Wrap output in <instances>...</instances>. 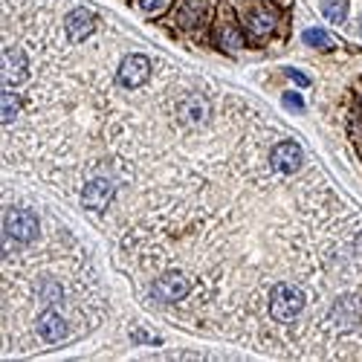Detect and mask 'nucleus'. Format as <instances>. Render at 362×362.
<instances>
[{
  "label": "nucleus",
  "instance_id": "nucleus-1",
  "mask_svg": "<svg viewBox=\"0 0 362 362\" xmlns=\"http://www.w3.org/2000/svg\"><path fill=\"white\" fill-rule=\"evenodd\" d=\"M305 310V293L293 284H279L269 293V316L276 322H293Z\"/></svg>",
  "mask_w": 362,
  "mask_h": 362
},
{
  "label": "nucleus",
  "instance_id": "nucleus-2",
  "mask_svg": "<svg viewBox=\"0 0 362 362\" xmlns=\"http://www.w3.org/2000/svg\"><path fill=\"white\" fill-rule=\"evenodd\" d=\"M6 235L18 244H29L38 238V218L26 209H9L6 212Z\"/></svg>",
  "mask_w": 362,
  "mask_h": 362
},
{
  "label": "nucleus",
  "instance_id": "nucleus-3",
  "mask_svg": "<svg viewBox=\"0 0 362 362\" xmlns=\"http://www.w3.org/2000/svg\"><path fill=\"white\" fill-rule=\"evenodd\" d=\"M189 290H192V279L186 273H180V269H168V273H163L154 281V296L160 301H180L189 296Z\"/></svg>",
  "mask_w": 362,
  "mask_h": 362
},
{
  "label": "nucleus",
  "instance_id": "nucleus-4",
  "mask_svg": "<svg viewBox=\"0 0 362 362\" xmlns=\"http://www.w3.org/2000/svg\"><path fill=\"white\" fill-rule=\"evenodd\" d=\"M244 23L255 38H267L279 26V9L269 6V4H255L244 12Z\"/></svg>",
  "mask_w": 362,
  "mask_h": 362
},
{
  "label": "nucleus",
  "instance_id": "nucleus-5",
  "mask_svg": "<svg viewBox=\"0 0 362 362\" xmlns=\"http://www.w3.org/2000/svg\"><path fill=\"white\" fill-rule=\"evenodd\" d=\"M113 200V183L107 177H96V180H90V183L84 186L81 192V203L87 212H105V209L110 206Z\"/></svg>",
  "mask_w": 362,
  "mask_h": 362
},
{
  "label": "nucleus",
  "instance_id": "nucleus-6",
  "mask_svg": "<svg viewBox=\"0 0 362 362\" xmlns=\"http://www.w3.org/2000/svg\"><path fill=\"white\" fill-rule=\"evenodd\" d=\"M148 76H151V62L145 55H136V52L125 55L122 64H119V73H116V78L122 87H139V84L148 81Z\"/></svg>",
  "mask_w": 362,
  "mask_h": 362
},
{
  "label": "nucleus",
  "instance_id": "nucleus-7",
  "mask_svg": "<svg viewBox=\"0 0 362 362\" xmlns=\"http://www.w3.org/2000/svg\"><path fill=\"white\" fill-rule=\"evenodd\" d=\"M29 76V64H26V55L21 49H6L4 52V64H0V78H4L6 87H18L23 84Z\"/></svg>",
  "mask_w": 362,
  "mask_h": 362
},
{
  "label": "nucleus",
  "instance_id": "nucleus-8",
  "mask_svg": "<svg viewBox=\"0 0 362 362\" xmlns=\"http://www.w3.org/2000/svg\"><path fill=\"white\" fill-rule=\"evenodd\" d=\"M330 319H334L342 330H351L362 322V298L359 296H342L337 298V305L330 308Z\"/></svg>",
  "mask_w": 362,
  "mask_h": 362
},
{
  "label": "nucleus",
  "instance_id": "nucleus-9",
  "mask_svg": "<svg viewBox=\"0 0 362 362\" xmlns=\"http://www.w3.org/2000/svg\"><path fill=\"white\" fill-rule=\"evenodd\" d=\"M209 102L203 96H186L183 102L177 105V119L180 125H192V128H200L209 122Z\"/></svg>",
  "mask_w": 362,
  "mask_h": 362
},
{
  "label": "nucleus",
  "instance_id": "nucleus-10",
  "mask_svg": "<svg viewBox=\"0 0 362 362\" xmlns=\"http://www.w3.org/2000/svg\"><path fill=\"white\" fill-rule=\"evenodd\" d=\"M301 148H298V142H279L276 148H273V154H269V165H273L276 171H281V174H293V171H298L301 168Z\"/></svg>",
  "mask_w": 362,
  "mask_h": 362
},
{
  "label": "nucleus",
  "instance_id": "nucleus-11",
  "mask_svg": "<svg viewBox=\"0 0 362 362\" xmlns=\"http://www.w3.org/2000/svg\"><path fill=\"white\" fill-rule=\"evenodd\" d=\"M35 330H38V337H41L44 342L58 345V342L67 337V322L58 316L55 310H44V313L38 316V322H35Z\"/></svg>",
  "mask_w": 362,
  "mask_h": 362
},
{
  "label": "nucleus",
  "instance_id": "nucleus-12",
  "mask_svg": "<svg viewBox=\"0 0 362 362\" xmlns=\"http://www.w3.org/2000/svg\"><path fill=\"white\" fill-rule=\"evenodd\" d=\"M64 26H67L70 41H84V38H90V35L96 33V15L90 12V9H73L67 15Z\"/></svg>",
  "mask_w": 362,
  "mask_h": 362
},
{
  "label": "nucleus",
  "instance_id": "nucleus-13",
  "mask_svg": "<svg viewBox=\"0 0 362 362\" xmlns=\"http://www.w3.org/2000/svg\"><path fill=\"white\" fill-rule=\"evenodd\" d=\"M215 41H218V47H221L223 52H235V49L244 47V35H240L235 18L226 15V18L218 21V26H215Z\"/></svg>",
  "mask_w": 362,
  "mask_h": 362
},
{
  "label": "nucleus",
  "instance_id": "nucleus-14",
  "mask_svg": "<svg viewBox=\"0 0 362 362\" xmlns=\"http://www.w3.org/2000/svg\"><path fill=\"white\" fill-rule=\"evenodd\" d=\"M21 107H23V99H21V96H15V93H9V90H6V93L0 96V122L9 125L12 119L21 113Z\"/></svg>",
  "mask_w": 362,
  "mask_h": 362
},
{
  "label": "nucleus",
  "instance_id": "nucleus-15",
  "mask_svg": "<svg viewBox=\"0 0 362 362\" xmlns=\"http://www.w3.org/2000/svg\"><path fill=\"white\" fill-rule=\"evenodd\" d=\"M322 12H325L327 21L342 23L345 15H348V4H345V0H322Z\"/></svg>",
  "mask_w": 362,
  "mask_h": 362
},
{
  "label": "nucleus",
  "instance_id": "nucleus-16",
  "mask_svg": "<svg viewBox=\"0 0 362 362\" xmlns=\"http://www.w3.org/2000/svg\"><path fill=\"white\" fill-rule=\"evenodd\" d=\"M301 38H305V44L313 49H334V38H330L325 29H308Z\"/></svg>",
  "mask_w": 362,
  "mask_h": 362
},
{
  "label": "nucleus",
  "instance_id": "nucleus-17",
  "mask_svg": "<svg viewBox=\"0 0 362 362\" xmlns=\"http://www.w3.org/2000/svg\"><path fill=\"white\" fill-rule=\"evenodd\" d=\"M41 298L47 301V305H58V301L64 298V293H62V287H58L55 281H47V284L41 287Z\"/></svg>",
  "mask_w": 362,
  "mask_h": 362
},
{
  "label": "nucleus",
  "instance_id": "nucleus-18",
  "mask_svg": "<svg viewBox=\"0 0 362 362\" xmlns=\"http://www.w3.org/2000/svg\"><path fill=\"white\" fill-rule=\"evenodd\" d=\"M136 4H139V9H142L145 15H160V12L168 9L171 0H136Z\"/></svg>",
  "mask_w": 362,
  "mask_h": 362
},
{
  "label": "nucleus",
  "instance_id": "nucleus-19",
  "mask_svg": "<svg viewBox=\"0 0 362 362\" xmlns=\"http://www.w3.org/2000/svg\"><path fill=\"white\" fill-rule=\"evenodd\" d=\"M284 105H287V110H293V113H301V110H305V102H301L298 93H284Z\"/></svg>",
  "mask_w": 362,
  "mask_h": 362
},
{
  "label": "nucleus",
  "instance_id": "nucleus-20",
  "mask_svg": "<svg viewBox=\"0 0 362 362\" xmlns=\"http://www.w3.org/2000/svg\"><path fill=\"white\" fill-rule=\"evenodd\" d=\"M284 73H287V78H293L298 87H308V84H310V78H308L305 73H298V70H293V67H287Z\"/></svg>",
  "mask_w": 362,
  "mask_h": 362
},
{
  "label": "nucleus",
  "instance_id": "nucleus-21",
  "mask_svg": "<svg viewBox=\"0 0 362 362\" xmlns=\"http://www.w3.org/2000/svg\"><path fill=\"white\" fill-rule=\"evenodd\" d=\"M134 342H154V345H157L160 339L151 337V334H142V330H134Z\"/></svg>",
  "mask_w": 362,
  "mask_h": 362
},
{
  "label": "nucleus",
  "instance_id": "nucleus-22",
  "mask_svg": "<svg viewBox=\"0 0 362 362\" xmlns=\"http://www.w3.org/2000/svg\"><path fill=\"white\" fill-rule=\"evenodd\" d=\"M356 247H359V250H362V235H359V238H356Z\"/></svg>",
  "mask_w": 362,
  "mask_h": 362
},
{
  "label": "nucleus",
  "instance_id": "nucleus-23",
  "mask_svg": "<svg viewBox=\"0 0 362 362\" xmlns=\"http://www.w3.org/2000/svg\"><path fill=\"white\" fill-rule=\"evenodd\" d=\"M359 33H362V21H359Z\"/></svg>",
  "mask_w": 362,
  "mask_h": 362
}]
</instances>
